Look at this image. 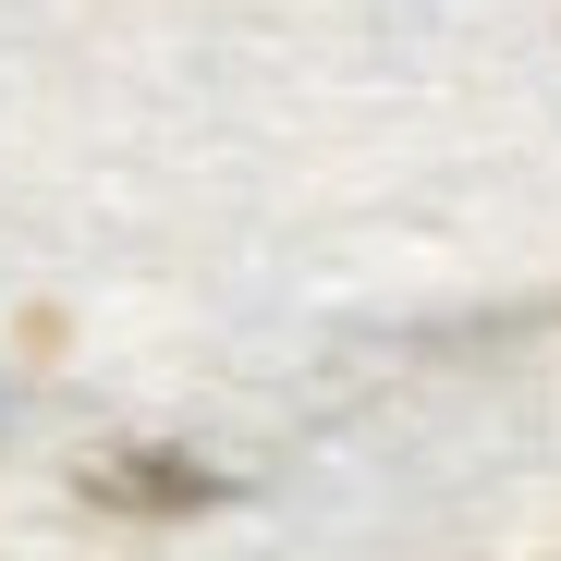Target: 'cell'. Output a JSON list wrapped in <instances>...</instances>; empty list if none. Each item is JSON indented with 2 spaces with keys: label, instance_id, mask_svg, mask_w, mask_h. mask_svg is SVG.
<instances>
[{
  "label": "cell",
  "instance_id": "6da1fadb",
  "mask_svg": "<svg viewBox=\"0 0 561 561\" xmlns=\"http://www.w3.org/2000/svg\"><path fill=\"white\" fill-rule=\"evenodd\" d=\"M73 501L85 513H111V525H183V513H208L220 477L196 451H159V439H123V451H85L73 463Z\"/></svg>",
  "mask_w": 561,
  "mask_h": 561
}]
</instances>
